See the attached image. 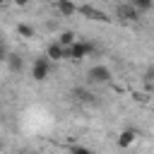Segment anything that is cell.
I'll list each match as a JSON object with an SVG mask.
<instances>
[{
	"mask_svg": "<svg viewBox=\"0 0 154 154\" xmlns=\"http://www.w3.org/2000/svg\"><path fill=\"white\" fill-rule=\"evenodd\" d=\"M94 51H96V48H94L91 43H77V41H75V43L65 51V55H67V58H72V60H82L87 53H94Z\"/></svg>",
	"mask_w": 154,
	"mask_h": 154,
	"instance_id": "cell-1",
	"label": "cell"
},
{
	"mask_svg": "<svg viewBox=\"0 0 154 154\" xmlns=\"http://www.w3.org/2000/svg\"><path fill=\"white\" fill-rule=\"evenodd\" d=\"M48 70H51V63H48V58H38L36 63H34V67H31V75H34V79H46L48 77Z\"/></svg>",
	"mask_w": 154,
	"mask_h": 154,
	"instance_id": "cell-2",
	"label": "cell"
},
{
	"mask_svg": "<svg viewBox=\"0 0 154 154\" xmlns=\"http://www.w3.org/2000/svg\"><path fill=\"white\" fill-rule=\"evenodd\" d=\"M89 79L91 82H111V70L103 65H94L89 70Z\"/></svg>",
	"mask_w": 154,
	"mask_h": 154,
	"instance_id": "cell-3",
	"label": "cell"
},
{
	"mask_svg": "<svg viewBox=\"0 0 154 154\" xmlns=\"http://www.w3.org/2000/svg\"><path fill=\"white\" fill-rule=\"evenodd\" d=\"M135 137H137V130L135 128H125L123 132H120V137H118V147H130L132 142H135Z\"/></svg>",
	"mask_w": 154,
	"mask_h": 154,
	"instance_id": "cell-4",
	"label": "cell"
},
{
	"mask_svg": "<svg viewBox=\"0 0 154 154\" xmlns=\"http://www.w3.org/2000/svg\"><path fill=\"white\" fill-rule=\"evenodd\" d=\"M116 14H118L120 19H137V17H140V12L132 7V2H130V5H118Z\"/></svg>",
	"mask_w": 154,
	"mask_h": 154,
	"instance_id": "cell-5",
	"label": "cell"
},
{
	"mask_svg": "<svg viewBox=\"0 0 154 154\" xmlns=\"http://www.w3.org/2000/svg\"><path fill=\"white\" fill-rule=\"evenodd\" d=\"M79 12H82V14H87V17H91V19H96V22H108V17H106L101 10L91 7V5H82V7H79Z\"/></svg>",
	"mask_w": 154,
	"mask_h": 154,
	"instance_id": "cell-6",
	"label": "cell"
},
{
	"mask_svg": "<svg viewBox=\"0 0 154 154\" xmlns=\"http://www.w3.org/2000/svg\"><path fill=\"white\" fill-rule=\"evenodd\" d=\"M58 12L60 14H65V17H70V14H75V12H79V7L75 5V2H67V0H58Z\"/></svg>",
	"mask_w": 154,
	"mask_h": 154,
	"instance_id": "cell-7",
	"label": "cell"
},
{
	"mask_svg": "<svg viewBox=\"0 0 154 154\" xmlns=\"http://www.w3.org/2000/svg\"><path fill=\"white\" fill-rule=\"evenodd\" d=\"M48 58H51V60H60V58H65V48H63L60 43H51V46H48Z\"/></svg>",
	"mask_w": 154,
	"mask_h": 154,
	"instance_id": "cell-8",
	"label": "cell"
},
{
	"mask_svg": "<svg viewBox=\"0 0 154 154\" xmlns=\"http://www.w3.org/2000/svg\"><path fill=\"white\" fill-rule=\"evenodd\" d=\"M58 43H60V46H72V43H75V34H72V31H63V34L58 36Z\"/></svg>",
	"mask_w": 154,
	"mask_h": 154,
	"instance_id": "cell-9",
	"label": "cell"
},
{
	"mask_svg": "<svg viewBox=\"0 0 154 154\" xmlns=\"http://www.w3.org/2000/svg\"><path fill=\"white\" fill-rule=\"evenodd\" d=\"M7 63H10V70H22V58L19 55H7Z\"/></svg>",
	"mask_w": 154,
	"mask_h": 154,
	"instance_id": "cell-10",
	"label": "cell"
},
{
	"mask_svg": "<svg viewBox=\"0 0 154 154\" xmlns=\"http://www.w3.org/2000/svg\"><path fill=\"white\" fill-rule=\"evenodd\" d=\"M17 31H19L22 36H26V38H31V36H34V29H31L29 24H17Z\"/></svg>",
	"mask_w": 154,
	"mask_h": 154,
	"instance_id": "cell-11",
	"label": "cell"
},
{
	"mask_svg": "<svg viewBox=\"0 0 154 154\" xmlns=\"http://www.w3.org/2000/svg\"><path fill=\"white\" fill-rule=\"evenodd\" d=\"M72 154H94L91 149H87V147H75L72 149Z\"/></svg>",
	"mask_w": 154,
	"mask_h": 154,
	"instance_id": "cell-12",
	"label": "cell"
},
{
	"mask_svg": "<svg viewBox=\"0 0 154 154\" xmlns=\"http://www.w3.org/2000/svg\"><path fill=\"white\" fill-rule=\"evenodd\" d=\"M75 96H79L82 101H89V94H87L84 89H77V91H75Z\"/></svg>",
	"mask_w": 154,
	"mask_h": 154,
	"instance_id": "cell-13",
	"label": "cell"
},
{
	"mask_svg": "<svg viewBox=\"0 0 154 154\" xmlns=\"http://www.w3.org/2000/svg\"><path fill=\"white\" fill-rule=\"evenodd\" d=\"M2 7H5V2H2V0H0V10H2Z\"/></svg>",
	"mask_w": 154,
	"mask_h": 154,
	"instance_id": "cell-14",
	"label": "cell"
},
{
	"mask_svg": "<svg viewBox=\"0 0 154 154\" xmlns=\"http://www.w3.org/2000/svg\"><path fill=\"white\" fill-rule=\"evenodd\" d=\"M0 51H2V41H0Z\"/></svg>",
	"mask_w": 154,
	"mask_h": 154,
	"instance_id": "cell-15",
	"label": "cell"
}]
</instances>
